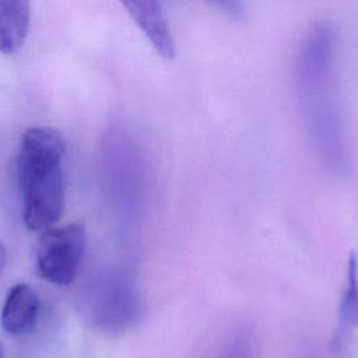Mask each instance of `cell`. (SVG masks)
Here are the masks:
<instances>
[{"label":"cell","mask_w":358,"mask_h":358,"mask_svg":"<svg viewBox=\"0 0 358 358\" xmlns=\"http://www.w3.org/2000/svg\"><path fill=\"white\" fill-rule=\"evenodd\" d=\"M0 355H1V348H0Z\"/></svg>","instance_id":"4fadbf2b"},{"label":"cell","mask_w":358,"mask_h":358,"mask_svg":"<svg viewBox=\"0 0 358 358\" xmlns=\"http://www.w3.org/2000/svg\"><path fill=\"white\" fill-rule=\"evenodd\" d=\"M85 249V229L73 222L46 229L36 242L35 266L38 274L55 285L74 281Z\"/></svg>","instance_id":"277c9868"},{"label":"cell","mask_w":358,"mask_h":358,"mask_svg":"<svg viewBox=\"0 0 358 358\" xmlns=\"http://www.w3.org/2000/svg\"><path fill=\"white\" fill-rule=\"evenodd\" d=\"M298 106L323 169L336 178L351 169V147L337 80V31L315 22L303 35L294 66Z\"/></svg>","instance_id":"6da1fadb"},{"label":"cell","mask_w":358,"mask_h":358,"mask_svg":"<svg viewBox=\"0 0 358 358\" xmlns=\"http://www.w3.org/2000/svg\"><path fill=\"white\" fill-rule=\"evenodd\" d=\"M215 6L232 18H242L245 14V6L239 1H218Z\"/></svg>","instance_id":"30bf717a"},{"label":"cell","mask_w":358,"mask_h":358,"mask_svg":"<svg viewBox=\"0 0 358 358\" xmlns=\"http://www.w3.org/2000/svg\"><path fill=\"white\" fill-rule=\"evenodd\" d=\"M248 333H238L222 350V352L217 358H250L252 343Z\"/></svg>","instance_id":"9c48e42d"},{"label":"cell","mask_w":358,"mask_h":358,"mask_svg":"<svg viewBox=\"0 0 358 358\" xmlns=\"http://www.w3.org/2000/svg\"><path fill=\"white\" fill-rule=\"evenodd\" d=\"M301 358H317L316 354L313 351H310L309 348L308 350H303L302 354H301Z\"/></svg>","instance_id":"7c38bea8"},{"label":"cell","mask_w":358,"mask_h":358,"mask_svg":"<svg viewBox=\"0 0 358 358\" xmlns=\"http://www.w3.org/2000/svg\"><path fill=\"white\" fill-rule=\"evenodd\" d=\"M355 327H358V257L351 250L347 262L345 289L338 309V324L330 345L334 355L345 354Z\"/></svg>","instance_id":"52a82bcc"},{"label":"cell","mask_w":358,"mask_h":358,"mask_svg":"<svg viewBox=\"0 0 358 358\" xmlns=\"http://www.w3.org/2000/svg\"><path fill=\"white\" fill-rule=\"evenodd\" d=\"M41 301L38 294L28 284H15L6 295L0 323L6 333L21 336L31 333L39 317Z\"/></svg>","instance_id":"8992f818"},{"label":"cell","mask_w":358,"mask_h":358,"mask_svg":"<svg viewBox=\"0 0 358 358\" xmlns=\"http://www.w3.org/2000/svg\"><path fill=\"white\" fill-rule=\"evenodd\" d=\"M66 143L53 127L32 126L21 137L18 182L22 220L28 229L43 231L56 224L66 206L62 159Z\"/></svg>","instance_id":"7a4b0ae2"},{"label":"cell","mask_w":358,"mask_h":358,"mask_svg":"<svg viewBox=\"0 0 358 358\" xmlns=\"http://www.w3.org/2000/svg\"><path fill=\"white\" fill-rule=\"evenodd\" d=\"M31 6L24 0H0V52L13 55L25 42Z\"/></svg>","instance_id":"ba28073f"},{"label":"cell","mask_w":358,"mask_h":358,"mask_svg":"<svg viewBox=\"0 0 358 358\" xmlns=\"http://www.w3.org/2000/svg\"><path fill=\"white\" fill-rule=\"evenodd\" d=\"M141 313V294L130 271H112L96 282L90 305V317L101 331L124 333L140 320Z\"/></svg>","instance_id":"3957f363"},{"label":"cell","mask_w":358,"mask_h":358,"mask_svg":"<svg viewBox=\"0 0 358 358\" xmlns=\"http://www.w3.org/2000/svg\"><path fill=\"white\" fill-rule=\"evenodd\" d=\"M122 6L155 52L164 59H173L176 55L175 38L161 3L155 0H130L123 1Z\"/></svg>","instance_id":"5b68a950"},{"label":"cell","mask_w":358,"mask_h":358,"mask_svg":"<svg viewBox=\"0 0 358 358\" xmlns=\"http://www.w3.org/2000/svg\"><path fill=\"white\" fill-rule=\"evenodd\" d=\"M6 259H7V252H6L4 243L0 241V274L6 266Z\"/></svg>","instance_id":"8fae6325"}]
</instances>
